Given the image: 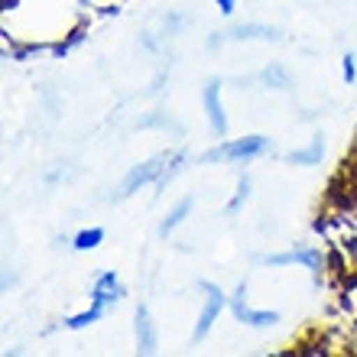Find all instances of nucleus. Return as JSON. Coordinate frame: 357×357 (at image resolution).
<instances>
[{
  "mask_svg": "<svg viewBox=\"0 0 357 357\" xmlns=\"http://www.w3.org/2000/svg\"><path fill=\"white\" fill-rule=\"evenodd\" d=\"M123 282H121V276L114 270H104V273H98V280H94V286H91V305H88L85 312H75V315H68L66 319V328H72V331H82V328H88V325H94V321H101L107 312L117 305V302L123 299Z\"/></svg>",
  "mask_w": 357,
  "mask_h": 357,
  "instance_id": "nucleus-1",
  "label": "nucleus"
},
{
  "mask_svg": "<svg viewBox=\"0 0 357 357\" xmlns=\"http://www.w3.org/2000/svg\"><path fill=\"white\" fill-rule=\"evenodd\" d=\"M182 153H160V156H153V160H146V162H137L127 176H123V182H121V192L117 195L121 198H127V195H133V192H140L143 185H160V182H169L172 176H176L178 169H182Z\"/></svg>",
  "mask_w": 357,
  "mask_h": 357,
  "instance_id": "nucleus-2",
  "label": "nucleus"
},
{
  "mask_svg": "<svg viewBox=\"0 0 357 357\" xmlns=\"http://www.w3.org/2000/svg\"><path fill=\"white\" fill-rule=\"evenodd\" d=\"M270 153V140L264 133H250L241 140H225L218 143L215 150H208L202 160L205 162H247V160H260Z\"/></svg>",
  "mask_w": 357,
  "mask_h": 357,
  "instance_id": "nucleus-3",
  "label": "nucleus"
},
{
  "mask_svg": "<svg viewBox=\"0 0 357 357\" xmlns=\"http://www.w3.org/2000/svg\"><path fill=\"white\" fill-rule=\"evenodd\" d=\"M198 289H202V312H198V321H195V331H192V341H205L215 328L218 315L225 312V305H231L225 296L221 286L215 282H198Z\"/></svg>",
  "mask_w": 357,
  "mask_h": 357,
  "instance_id": "nucleus-4",
  "label": "nucleus"
},
{
  "mask_svg": "<svg viewBox=\"0 0 357 357\" xmlns=\"http://www.w3.org/2000/svg\"><path fill=\"white\" fill-rule=\"evenodd\" d=\"M202 104H205V117L208 127L218 140L227 137V114H225V101H221V78H208L202 88Z\"/></svg>",
  "mask_w": 357,
  "mask_h": 357,
  "instance_id": "nucleus-5",
  "label": "nucleus"
},
{
  "mask_svg": "<svg viewBox=\"0 0 357 357\" xmlns=\"http://www.w3.org/2000/svg\"><path fill=\"white\" fill-rule=\"evenodd\" d=\"M231 312H234L237 321H244L250 328H270L280 321V312H270V309H254L250 302H247V286L241 282L234 292V299H231Z\"/></svg>",
  "mask_w": 357,
  "mask_h": 357,
  "instance_id": "nucleus-6",
  "label": "nucleus"
},
{
  "mask_svg": "<svg viewBox=\"0 0 357 357\" xmlns=\"http://www.w3.org/2000/svg\"><path fill=\"white\" fill-rule=\"evenodd\" d=\"M260 264L266 266H292L299 264L312 273V276H321V266H325V254L315 250V247H296V250H286V254H266L260 257Z\"/></svg>",
  "mask_w": 357,
  "mask_h": 357,
  "instance_id": "nucleus-7",
  "label": "nucleus"
},
{
  "mask_svg": "<svg viewBox=\"0 0 357 357\" xmlns=\"http://www.w3.org/2000/svg\"><path fill=\"white\" fill-rule=\"evenodd\" d=\"M133 331H137V351H140V354H153L156 344H160V338H156V321H153L150 309H137V325H133Z\"/></svg>",
  "mask_w": 357,
  "mask_h": 357,
  "instance_id": "nucleus-8",
  "label": "nucleus"
},
{
  "mask_svg": "<svg viewBox=\"0 0 357 357\" xmlns=\"http://www.w3.org/2000/svg\"><path fill=\"white\" fill-rule=\"evenodd\" d=\"M225 39H234V43H244V39H276V29L260 26V23H247V26H234V29H227V33H221V36L211 39L208 46H221Z\"/></svg>",
  "mask_w": 357,
  "mask_h": 357,
  "instance_id": "nucleus-9",
  "label": "nucleus"
},
{
  "mask_svg": "<svg viewBox=\"0 0 357 357\" xmlns=\"http://www.w3.org/2000/svg\"><path fill=\"white\" fill-rule=\"evenodd\" d=\"M192 208H195V202H192V198H182V202H178V205L169 211V215L162 218L160 234H162V237H169L172 231H176V227H182V225H185V218L192 215Z\"/></svg>",
  "mask_w": 357,
  "mask_h": 357,
  "instance_id": "nucleus-10",
  "label": "nucleus"
},
{
  "mask_svg": "<svg viewBox=\"0 0 357 357\" xmlns=\"http://www.w3.org/2000/svg\"><path fill=\"white\" fill-rule=\"evenodd\" d=\"M321 153H325V143H321V137H315L305 150H292L289 162H296V166H315V162H321Z\"/></svg>",
  "mask_w": 357,
  "mask_h": 357,
  "instance_id": "nucleus-11",
  "label": "nucleus"
},
{
  "mask_svg": "<svg viewBox=\"0 0 357 357\" xmlns=\"http://www.w3.org/2000/svg\"><path fill=\"white\" fill-rule=\"evenodd\" d=\"M101 244H104V227H82L75 234V241H72V247L82 250V254L85 250H98Z\"/></svg>",
  "mask_w": 357,
  "mask_h": 357,
  "instance_id": "nucleus-12",
  "label": "nucleus"
},
{
  "mask_svg": "<svg viewBox=\"0 0 357 357\" xmlns=\"http://www.w3.org/2000/svg\"><path fill=\"white\" fill-rule=\"evenodd\" d=\"M247 198H250V178L241 176V178H237V188H234V198L227 202V215H234V211H241V205H244Z\"/></svg>",
  "mask_w": 357,
  "mask_h": 357,
  "instance_id": "nucleus-13",
  "label": "nucleus"
},
{
  "mask_svg": "<svg viewBox=\"0 0 357 357\" xmlns=\"http://www.w3.org/2000/svg\"><path fill=\"white\" fill-rule=\"evenodd\" d=\"M341 78H344L348 85H354L357 82V56L354 52H348V56L341 59Z\"/></svg>",
  "mask_w": 357,
  "mask_h": 357,
  "instance_id": "nucleus-14",
  "label": "nucleus"
},
{
  "mask_svg": "<svg viewBox=\"0 0 357 357\" xmlns=\"http://www.w3.org/2000/svg\"><path fill=\"white\" fill-rule=\"evenodd\" d=\"M264 82H266V85H270V82H276L280 88H289V75H286L282 68H276V66L266 68V72H264Z\"/></svg>",
  "mask_w": 357,
  "mask_h": 357,
  "instance_id": "nucleus-15",
  "label": "nucleus"
},
{
  "mask_svg": "<svg viewBox=\"0 0 357 357\" xmlns=\"http://www.w3.org/2000/svg\"><path fill=\"white\" fill-rule=\"evenodd\" d=\"M215 3H218V10H221L225 17H234V10H237V3H241V0H215Z\"/></svg>",
  "mask_w": 357,
  "mask_h": 357,
  "instance_id": "nucleus-16",
  "label": "nucleus"
}]
</instances>
